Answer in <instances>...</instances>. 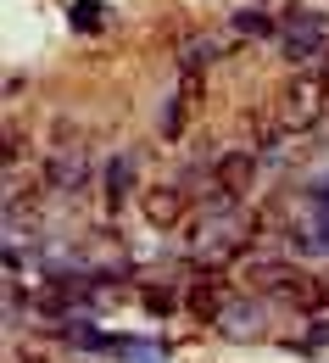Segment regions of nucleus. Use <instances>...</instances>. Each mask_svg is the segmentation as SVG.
<instances>
[{"mask_svg": "<svg viewBox=\"0 0 329 363\" xmlns=\"http://www.w3.org/2000/svg\"><path fill=\"white\" fill-rule=\"evenodd\" d=\"M185 308H190L195 318H224V291H218V274H201V279L190 285Z\"/></svg>", "mask_w": 329, "mask_h": 363, "instance_id": "7", "label": "nucleus"}, {"mask_svg": "<svg viewBox=\"0 0 329 363\" xmlns=\"http://www.w3.org/2000/svg\"><path fill=\"white\" fill-rule=\"evenodd\" d=\"M229 335H257V313L251 308H224V318H218Z\"/></svg>", "mask_w": 329, "mask_h": 363, "instance_id": "9", "label": "nucleus"}, {"mask_svg": "<svg viewBox=\"0 0 329 363\" xmlns=\"http://www.w3.org/2000/svg\"><path fill=\"white\" fill-rule=\"evenodd\" d=\"M207 56H212V45H207V40H195V45H185V67H201Z\"/></svg>", "mask_w": 329, "mask_h": 363, "instance_id": "10", "label": "nucleus"}, {"mask_svg": "<svg viewBox=\"0 0 329 363\" xmlns=\"http://www.w3.org/2000/svg\"><path fill=\"white\" fill-rule=\"evenodd\" d=\"M190 101H201V79H185L179 84V95H173V106H168V118H162V135L179 140V129H185V106Z\"/></svg>", "mask_w": 329, "mask_h": 363, "instance_id": "8", "label": "nucleus"}, {"mask_svg": "<svg viewBox=\"0 0 329 363\" xmlns=\"http://www.w3.org/2000/svg\"><path fill=\"white\" fill-rule=\"evenodd\" d=\"M23 151H28V145H23V135H6V162H17Z\"/></svg>", "mask_w": 329, "mask_h": 363, "instance_id": "12", "label": "nucleus"}, {"mask_svg": "<svg viewBox=\"0 0 329 363\" xmlns=\"http://www.w3.org/2000/svg\"><path fill=\"white\" fill-rule=\"evenodd\" d=\"M185 207H190L185 184H145V196H140V213L151 229H173L185 218Z\"/></svg>", "mask_w": 329, "mask_h": 363, "instance_id": "4", "label": "nucleus"}, {"mask_svg": "<svg viewBox=\"0 0 329 363\" xmlns=\"http://www.w3.org/2000/svg\"><path fill=\"white\" fill-rule=\"evenodd\" d=\"M251 179H257V157H251V151H224V157L212 162V190L229 196V201H240V196L251 190Z\"/></svg>", "mask_w": 329, "mask_h": 363, "instance_id": "5", "label": "nucleus"}, {"mask_svg": "<svg viewBox=\"0 0 329 363\" xmlns=\"http://www.w3.org/2000/svg\"><path fill=\"white\" fill-rule=\"evenodd\" d=\"M307 201H313V207H329V174L313 184V190H307Z\"/></svg>", "mask_w": 329, "mask_h": 363, "instance_id": "11", "label": "nucleus"}, {"mask_svg": "<svg viewBox=\"0 0 329 363\" xmlns=\"http://www.w3.org/2000/svg\"><path fill=\"white\" fill-rule=\"evenodd\" d=\"M329 106V84L318 79V73H301V79H290L279 90V129H290V135H307V129H318V118H324Z\"/></svg>", "mask_w": 329, "mask_h": 363, "instance_id": "1", "label": "nucleus"}, {"mask_svg": "<svg viewBox=\"0 0 329 363\" xmlns=\"http://www.w3.org/2000/svg\"><path fill=\"white\" fill-rule=\"evenodd\" d=\"M329 50V23L318 11H284L279 23V56L284 62H313Z\"/></svg>", "mask_w": 329, "mask_h": 363, "instance_id": "2", "label": "nucleus"}, {"mask_svg": "<svg viewBox=\"0 0 329 363\" xmlns=\"http://www.w3.org/2000/svg\"><path fill=\"white\" fill-rule=\"evenodd\" d=\"M90 179V162L79 157V151H67V157H56L45 168V190H62V196H73V190H84Z\"/></svg>", "mask_w": 329, "mask_h": 363, "instance_id": "6", "label": "nucleus"}, {"mask_svg": "<svg viewBox=\"0 0 329 363\" xmlns=\"http://www.w3.org/2000/svg\"><path fill=\"white\" fill-rule=\"evenodd\" d=\"M318 79H324V84H329V50H324V67H318Z\"/></svg>", "mask_w": 329, "mask_h": 363, "instance_id": "13", "label": "nucleus"}, {"mask_svg": "<svg viewBox=\"0 0 329 363\" xmlns=\"http://www.w3.org/2000/svg\"><path fill=\"white\" fill-rule=\"evenodd\" d=\"M274 296H279V302H290L296 313H318V308H329V279H324V274L296 269V263H284Z\"/></svg>", "mask_w": 329, "mask_h": 363, "instance_id": "3", "label": "nucleus"}]
</instances>
